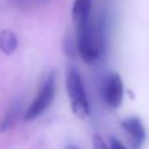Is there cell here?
I'll use <instances>...</instances> for the list:
<instances>
[{
	"label": "cell",
	"instance_id": "obj_1",
	"mask_svg": "<svg viewBox=\"0 0 149 149\" xmlns=\"http://www.w3.org/2000/svg\"><path fill=\"white\" fill-rule=\"evenodd\" d=\"M66 93L71 112L79 119H87L90 115V102L82 77L77 69H70L66 74Z\"/></svg>",
	"mask_w": 149,
	"mask_h": 149
},
{
	"label": "cell",
	"instance_id": "obj_6",
	"mask_svg": "<svg viewBox=\"0 0 149 149\" xmlns=\"http://www.w3.org/2000/svg\"><path fill=\"white\" fill-rule=\"evenodd\" d=\"M91 8H93V0H74L71 8V19L75 24V28L90 21Z\"/></svg>",
	"mask_w": 149,
	"mask_h": 149
},
{
	"label": "cell",
	"instance_id": "obj_5",
	"mask_svg": "<svg viewBox=\"0 0 149 149\" xmlns=\"http://www.w3.org/2000/svg\"><path fill=\"white\" fill-rule=\"evenodd\" d=\"M121 127L130 135L131 140L133 141L136 148H139L144 143V140L146 137V132H145V128H144L143 123H141V120L139 118L131 116V118L124 119L121 121Z\"/></svg>",
	"mask_w": 149,
	"mask_h": 149
},
{
	"label": "cell",
	"instance_id": "obj_8",
	"mask_svg": "<svg viewBox=\"0 0 149 149\" xmlns=\"http://www.w3.org/2000/svg\"><path fill=\"white\" fill-rule=\"evenodd\" d=\"M93 148L94 149H110V146H107L104 139L100 135H94L93 137Z\"/></svg>",
	"mask_w": 149,
	"mask_h": 149
},
{
	"label": "cell",
	"instance_id": "obj_10",
	"mask_svg": "<svg viewBox=\"0 0 149 149\" xmlns=\"http://www.w3.org/2000/svg\"><path fill=\"white\" fill-rule=\"evenodd\" d=\"M66 149H77V146H74V145H69Z\"/></svg>",
	"mask_w": 149,
	"mask_h": 149
},
{
	"label": "cell",
	"instance_id": "obj_2",
	"mask_svg": "<svg viewBox=\"0 0 149 149\" xmlns=\"http://www.w3.org/2000/svg\"><path fill=\"white\" fill-rule=\"evenodd\" d=\"M77 49L84 62H93L100 57L103 52V44L99 32L87 21L81 26H77Z\"/></svg>",
	"mask_w": 149,
	"mask_h": 149
},
{
	"label": "cell",
	"instance_id": "obj_7",
	"mask_svg": "<svg viewBox=\"0 0 149 149\" xmlns=\"http://www.w3.org/2000/svg\"><path fill=\"white\" fill-rule=\"evenodd\" d=\"M19 41L17 36L9 29H3L0 32V50L3 52L6 56H11L17 49Z\"/></svg>",
	"mask_w": 149,
	"mask_h": 149
},
{
	"label": "cell",
	"instance_id": "obj_3",
	"mask_svg": "<svg viewBox=\"0 0 149 149\" xmlns=\"http://www.w3.org/2000/svg\"><path fill=\"white\" fill-rule=\"evenodd\" d=\"M54 96H56V75L50 74L40 87L34 100L26 108L25 113H24V120L32 121L38 118L40 115H42L53 103Z\"/></svg>",
	"mask_w": 149,
	"mask_h": 149
},
{
	"label": "cell",
	"instance_id": "obj_4",
	"mask_svg": "<svg viewBox=\"0 0 149 149\" xmlns=\"http://www.w3.org/2000/svg\"><path fill=\"white\" fill-rule=\"evenodd\" d=\"M124 98V84L119 74H110L103 84V99L111 108H119Z\"/></svg>",
	"mask_w": 149,
	"mask_h": 149
},
{
	"label": "cell",
	"instance_id": "obj_9",
	"mask_svg": "<svg viewBox=\"0 0 149 149\" xmlns=\"http://www.w3.org/2000/svg\"><path fill=\"white\" fill-rule=\"evenodd\" d=\"M110 149H127V148L120 140H118L115 137H110Z\"/></svg>",
	"mask_w": 149,
	"mask_h": 149
}]
</instances>
